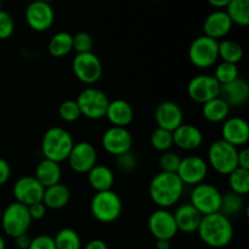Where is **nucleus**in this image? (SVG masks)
<instances>
[{
	"label": "nucleus",
	"mask_w": 249,
	"mask_h": 249,
	"mask_svg": "<svg viewBox=\"0 0 249 249\" xmlns=\"http://www.w3.org/2000/svg\"><path fill=\"white\" fill-rule=\"evenodd\" d=\"M184 190L185 185L175 173L160 172L151 180L148 194L158 208L168 209L181 199Z\"/></svg>",
	"instance_id": "f257e3e1"
},
{
	"label": "nucleus",
	"mask_w": 249,
	"mask_h": 249,
	"mask_svg": "<svg viewBox=\"0 0 249 249\" xmlns=\"http://www.w3.org/2000/svg\"><path fill=\"white\" fill-rule=\"evenodd\" d=\"M197 232L204 245L212 248H224L232 241L233 226L230 218L219 212L202 216Z\"/></svg>",
	"instance_id": "f03ea898"
},
{
	"label": "nucleus",
	"mask_w": 249,
	"mask_h": 249,
	"mask_svg": "<svg viewBox=\"0 0 249 249\" xmlns=\"http://www.w3.org/2000/svg\"><path fill=\"white\" fill-rule=\"evenodd\" d=\"M74 141L70 131L61 126H53L45 131L41 140V153L45 160L61 163L67 160Z\"/></svg>",
	"instance_id": "7ed1b4c3"
},
{
	"label": "nucleus",
	"mask_w": 249,
	"mask_h": 249,
	"mask_svg": "<svg viewBox=\"0 0 249 249\" xmlns=\"http://www.w3.org/2000/svg\"><path fill=\"white\" fill-rule=\"evenodd\" d=\"M91 215L99 223H114L123 212V203L118 195L112 190L96 192L90 202Z\"/></svg>",
	"instance_id": "20e7f679"
},
{
	"label": "nucleus",
	"mask_w": 249,
	"mask_h": 249,
	"mask_svg": "<svg viewBox=\"0 0 249 249\" xmlns=\"http://www.w3.org/2000/svg\"><path fill=\"white\" fill-rule=\"evenodd\" d=\"M237 156L238 148L220 139L209 146L207 163L218 174L229 175L238 167Z\"/></svg>",
	"instance_id": "39448f33"
},
{
	"label": "nucleus",
	"mask_w": 249,
	"mask_h": 249,
	"mask_svg": "<svg viewBox=\"0 0 249 249\" xmlns=\"http://www.w3.org/2000/svg\"><path fill=\"white\" fill-rule=\"evenodd\" d=\"M0 224L9 237H17L19 235L27 233L32 224V218L29 215L28 207L18 202L10 203L4 212H1Z\"/></svg>",
	"instance_id": "423d86ee"
},
{
	"label": "nucleus",
	"mask_w": 249,
	"mask_h": 249,
	"mask_svg": "<svg viewBox=\"0 0 249 249\" xmlns=\"http://www.w3.org/2000/svg\"><path fill=\"white\" fill-rule=\"evenodd\" d=\"M75 101L79 106L82 116L92 121L104 118L109 104L107 95L102 90L92 87L82 90Z\"/></svg>",
	"instance_id": "0eeeda50"
},
{
	"label": "nucleus",
	"mask_w": 249,
	"mask_h": 249,
	"mask_svg": "<svg viewBox=\"0 0 249 249\" xmlns=\"http://www.w3.org/2000/svg\"><path fill=\"white\" fill-rule=\"evenodd\" d=\"M219 41L207 36H199L194 39L189 48V60L195 67L206 70L212 67L219 60Z\"/></svg>",
	"instance_id": "6e6552de"
},
{
	"label": "nucleus",
	"mask_w": 249,
	"mask_h": 249,
	"mask_svg": "<svg viewBox=\"0 0 249 249\" xmlns=\"http://www.w3.org/2000/svg\"><path fill=\"white\" fill-rule=\"evenodd\" d=\"M221 198L223 194L214 185L201 182L192 189L190 203L204 216L220 212Z\"/></svg>",
	"instance_id": "1a4fd4ad"
},
{
	"label": "nucleus",
	"mask_w": 249,
	"mask_h": 249,
	"mask_svg": "<svg viewBox=\"0 0 249 249\" xmlns=\"http://www.w3.org/2000/svg\"><path fill=\"white\" fill-rule=\"evenodd\" d=\"M72 70L77 79L87 85L99 82L104 73L101 60L92 51L77 53L72 61Z\"/></svg>",
	"instance_id": "9d476101"
},
{
	"label": "nucleus",
	"mask_w": 249,
	"mask_h": 249,
	"mask_svg": "<svg viewBox=\"0 0 249 249\" xmlns=\"http://www.w3.org/2000/svg\"><path fill=\"white\" fill-rule=\"evenodd\" d=\"M221 85L211 74H198L187 84V95L197 104H206L220 96Z\"/></svg>",
	"instance_id": "9b49d317"
},
{
	"label": "nucleus",
	"mask_w": 249,
	"mask_h": 249,
	"mask_svg": "<svg viewBox=\"0 0 249 249\" xmlns=\"http://www.w3.org/2000/svg\"><path fill=\"white\" fill-rule=\"evenodd\" d=\"M208 170L209 165L204 158L199 156H187L180 160L177 175L185 186H196L204 182Z\"/></svg>",
	"instance_id": "f8f14e48"
},
{
	"label": "nucleus",
	"mask_w": 249,
	"mask_h": 249,
	"mask_svg": "<svg viewBox=\"0 0 249 249\" xmlns=\"http://www.w3.org/2000/svg\"><path fill=\"white\" fill-rule=\"evenodd\" d=\"M24 17L29 28L36 32H45L53 24L55 11L51 4L41 0H34L27 6Z\"/></svg>",
	"instance_id": "ddd939ff"
},
{
	"label": "nucleus",
	"mask_w": 249,
	"mask_h": 249,
	"mask_svg": "<svg viewBox=\"0 0 249 249\" xmlns=\"http://www.w3.org/2000/svg\"><path fill=\"white\" fill-rule=\"evenodd\" d=\"M147 226L151 235L156 238V241H172L177 236V233L179 232L174 215L168 209L158 208L157 211L152 212L150 218H148Z\"/></svg>",
	"instance_id": "4468645a"
},
{
	"label": "nucleus",
	"mask_w": 249,
	"mask_h": 249,
	"mask_svg": "<svg viewBox=\"0 0 249 249\" xmlns=\"http://www.w3.org/2000/svg\"><path fill=\"white\" fill-rule=\"evenodd\" d=\"M96 148L87 141L74 143L67 158L70 168L78 174H88L96 165Z\"/></svg>",
	"instance_id": "2eb2a0df"
},
{
	"label": "nucleus",
	"mask_w": 249,
	"mask_h": 249,
	"mask_svg": "<svg viewBox=\"0 0 249 249\" xmlns=\"http://www.w3.org/2000/svg\"><path fill=\"white\" fill-rule=\"evenodd\" d=\"M101 143L107 153L114 156V157H118L123 153L131 151L133 135L126 128L111 126L102 135Z\"/></svg>",
	"instance_id": "dca6fc26"
},
{
	"label": "nucleus",
	"mask_w": 249,
	"mask_h": 249,
	"mask_svg": "<svg viewBox=\"0 0 249 249\" xmlns=\"http://www.w3.org/2000/svg\"><path fill=\"white\" fill-rule=\"evenodd\" d=\"M44 191L45 189L41 186L40 182L31 175L19 178L12 187V194L16 202L27 207L43 201Z\"/></svg>",
	"instance_id": "f3484780"
},
{
	"label": "nucleus",
	"mask_w": 249,
	"mask_h": 249,
	"mask_svg": "<svg viewBox=\"0 0 249 249\" xmlns=\"http://www.w3.org/2000/svg\"><path fill=\"white\" fill-rule=\"evenodd\" d=\"M221 140L235 147H245L249 140V125L241 117H229L221 125Z\"/></svg>",
	"instance_id": "a211bd4d"
},
{
	"label": "nucleus",
	"mask_w": 249,
	"mask_h": 249,
	"mask_svg": "<svg viewBox=\"0 0 249 249\" xmlns=\"http://www.w3.org/2000/svg\"><path fill=\"white\" fill-rule=\"evenodd\" d=\"M157 128L174 131L184 123V112L181 107L173 101H163L157 106L155 112Z\"/></svg>",
	"instance_id": "6ab92c4d"
},
{
	"label": "nucleus",
	"mask_w": 249,
	"mask_h": 249,
	"mask_svg": "<svg viewBox=\"0 0 249 249\" xmlns=\"http://www.w3.org/2000/svg\"><path fill=\"white\" fill-rule=\"evenodd\" d=\"M233 24L225 10H215L206 17L203 22L204 36L215 40H223L231 32Z\"/></svg>",
	"instance_id": "aec40b11"
},
{
	"label": "nucleus",
	"mask_w": 249,
	"mask_h": 249,
	"mask_svg": "<svg viewBox=\"0 0 249 249\" xmlns=\"http://www.w3.org/2000/svg\"><path fill=\"white\" fill-rule=\"evenodd\" d=\"M173 141L177 147L184 151H194L203 142V133L194 124L182 123L173 131Z\"/></svg>",
	"instance_id": "412c9836"
},
{
	"label": "nucleus",
	"mask_w": 249,
	"mask_h": 249,
	"mask_svg": "<svg viewBox=\"0 0 249 249\" xmlns=\"http://www.w3.org/2000/svg\"><path fill=\"white\" fill-rule=\"evenodd\" d=\"M173 215L177 223L178 231H181L184 233L197 232L202 215L191 203H184L179 206Z\"/></svg>",
	"instance_id": "4be33fe9"
},
{
	"label": "nucleus",
	"mask_w": 249,
	"mask_h": 249,
	"mask_svg": "<svg viewBox=\"0 0 249 249\" xmlns=\"http://www.w3.org/2000/svg\"><path fill=\"white\" fill-rule=\"evenodd\" d=\"M105 117L108 119L112 126L126 128L134 121L133 106L125 100L116 99L113 101H109Z\"/></svg>",
	"instance_id": "5701e85b"
},
{
	"label": "nucleus",
	"mask_w": 249,
	"mask_h": 249,
	"mask_svg": "<svg viewBox=\"0 0 249 249\" xmlns=\"http://www.w3.org/2000/svg\"><path fill=\"white\" fill-rule=\"evenodd\" d=\"M220 97L225 100L229 106H242L249 99V85L247 80L238 77L237 79L221 85Z\"/></svg>",
	"instance_id": "b1692460"
},
{
	"label": "nucleus",
	"mask_w": 249,
	"mask_h": 249,
	"mask_svg": "<svg viewBox=\"0 0 249 249\" xmlns=\"http://www.w3.org/2000/svg\"><path fill=\"white\" fill-rule=\"evenodd\" d=\"M34 178L40 182L44 189L58 184L61 182V178H62V169H61L60 163L44 158L36 165Z\"/></svg>",
	"instance_id": "393cba45"
},
{
	"label": "nucleus",
	"mask_w": 249,
	"mask_h": 249,
	"mask_svg": "<svg viewBox=\"0 0 249 249\" xmlns=\"http://www.w3.org/2000/svg\"><path fill=\"white\" fill-rule=\"evenodd\" d=\"M88 182L96 192L108 191L114 184V174L107 165L96 164L88 173Z\"/></svg>",
	"instance_id": "a878e982"
},
{
	"label": "nucleus",
	"mask_w": 249,
	"mask_h": 249,
	"mask_svg": "<svg viewBox=\"0 0 249 249\" xmlns=\"http://www.w3.org/2000/svg\"><path fill=\"white\" fill-rule=\"evenodd\" d=\"M71 199V192L66 185L58 184L53 186L46 187L44 191L43 203L45 204L46 208L49 209H62L68 204Z\"/></svg>",
	"instance_id": "bb28decb"
},
{
	"label": "nucleus",
	"mask_w": 249,
	"mask_h": 249,
	"mask_svg": "<svg viewBox=\"0 0 249 249\" xmlns=\"http://www.w3.org/2000/svg\"><path fill=\"white\" fill-rule=\"evenodd\" d=\"M231 107L220 96L202 105V114L211 123H223L230 116Z\"/></svg>",
	"instance_id": "cd10ccee"
},
{
	"label": "nucleus",
	"mask_w": 249,
	"mask_h": 249,
	"mask_svg": "<svg viewBox=\"0 0 249 249\" xmlns=\"http://www.w3.org/2000/svg\"><path fill=\"white\" fill-rule=\"evenodd\" d=\"M73 50V36L68 32H57L49 41V53L53 57L60 58Z\"/></svg>",
	"instance_id": "c85d7f7f"
},
{
	"label": "nucleus",
	"mask_w": 249,
	"mask_h": 249,
	"mask_svg": "<svg viewBox=\"0 0 249 249\" xmlns=\"http://www.w3.org/2000/svg\"><path fill=\"white\" fill-rule=\"evenodd\" d=\"M218 53L219 58H221V61L233 63V65H237L238 62H241L243 55H245V51H243L241 44H238L235 40H231V39H223V40L219 41Z\"/></svg>",
	"instance_id": "c756f323"
},
{
	"label": "nucleus",
	"mask_w": 249,
	"mask_h": 249,
	"mask_svg": "<svg viewBox=\"0 0 249 249\" xmlns=\"http://www.w3.org/2000/svg\"><path fill=\"white\" fill-rule=\"evenodd\" d=\"M225 12L230 17L232 24L247 27L249 24V0H231Z\"/></svg>",
	"instance_id": "7c9ffc66"
},
{
	"label": "nucleus",
	"mask_w": 249,
	"mask_h": 249,
	"mask_svg": "<svg viewBox=\"0 0 249 249\" xmlns=\"http://www.w3.org/2000/svg\"><path fill=\"white\" fill-rule=\"evenodd\" d=\"M229 186L231 192L237 194L240 196H246L249 192V170L236 168L235 170L228 175Z\"/></svg>",
	"instance_id": "2f4dec72"
},
{
	"label": "nucleus",
	"mask_w": 249,
	"mask_h": 249,
	"mask_svg": "<svg viewBox=\"0 0 249 249\" xmlns=\"http://www.w3.org/2000/svg\"><path fill=\"white\" fill-rule=\"evenodd\" d=\"M56 249H82V241L73 229H61L53 237Z\"/></svg>",
	"instance_id": "473e14b6"
},
{
	"label": "nucleus",
	"mask_w": 249,
	"mask_h": 249,
	"mask_svg": "<svg viewBox=\"0 0 249 249\" xmlns=\"http://www.w3.org/2000/svg\"><path fill=\"white\" fill-rule=\"evenodd\" d=\"M243 209V197L237 194L229 191L223 195L221 198V207L220 213H223L226 216H233L241 213Z\"/></svg>",
	"instance_id": "72a5a7b5"
},
{
	"label": "nucleus",
	"mask_w": 249,
	"mask_h": 249,
	"mask_svg": "<svg viewBox=\"0 0 249 249\" xmlns=\"http://www.w3.org/2000/svg\"><path fill=\"white\" fill-rule=\"evenodd\" d=\"M150 142L155 150L160 151V152H167L170 151V148L174 146V141H173V133L168 131L165 129L156 128L152 131L150 136Z\"/></svg>",
	"instance_id": "f704fd0d"
},
{
	"label": "nucleus",
	"mask_w": 249,
	"mask_h": 249,
	"mask_svg": "<svg viewBox=\"0 0 249 249\" xmlns=\"http://www.w3.org/2000/svg\"><path fill=\"white\" fill-rule=\"evenodd\" d=\"M213 77L215 78L219 84L224 85L237 79L240 77V71H238L237 65L221 61L220 63L216 65Z\"/></svg>",
	"instance_id": "c9c22d12"
},
{
	"label": "nucleus",
	"mask_w": 249,
	"mask_h": 249,
	"mask_svg": "<svg viewBox=\"0 0 249 249\" xmlns=\"http://www.w3.org/2000/svg\"><path fill=\"white\" fill-rule=\"evenodd\" d=\"M58 116L66 123H73L82 117L79 106L75 100H66L58 107Z\"/></svg>",
	"instance_id": "e433bc0d"
},
{
	"label": "nucleus",
	"mask_w": 249,
	"mask_h": 249,
	"mask_svg": "<svg viewBox=\"0 0 249 249\" xmlns=\"http://www.w3.org/2000/svg\"><path fill=\"white\" fill-rule=\"evenodd\" d=\"M94 39L87 32H78L73 36V50L77 53H91Z\"/></svg>",
	"instance_id": "4c0bfd02"
},
{
	"label": "nucleus",
	"mask_w": 249,
	"mask_h": 249,
	"mask_svg": "<svg viewBox=\"0 0 249 249\" xmlns=\"http://www.w3.org/2000/svg\"><path fill=\"white\" fill-rule=\"evenodd\" d=\"M180 160H181V158H180V156L178 153L172 152V151H167V152H163L162 156H160V167L162 169V172L175 173L177 174Z\"/></svg>",
	"instance_id": "58836bf2"
},
{
	"label": "nucleus",
	"mask_w": 249,
	"mask_h": 249,
	"mask_svg": "<svg viewBox=\"0 0 249 249\" xmlns=\"http://www.w3.org/2000/svg\"><path fill=\"white\" fill-rule=\"evenodd\" d=\"M15 21L14 17L7 11L0 10V40H6L14 34Z\"/></svg>",
	"instance_id": "ea45409f"
},
{
	"label": "nucleus",
	"mask_w": 249,
	"mask_h": 249,
	"mask_svg": "<svg viewBox=\"0 0 249 249\" xmlns=\"http://www.w3.org/2000/svg\"><path fill=\"white\" fill-rule=\"evenodd\" d=\"M136 165H138V160H136V156L134 155L131 151L123 153V155L117 157V167H118V169L122 170V172H133L136 168Z\"/></svg>",
	"instance_id": "a19ab883"
},
{
	"label": "nucleus",
	"mask_w": 249,
	"mask_h": 249,
	"mask_svg": "<svg viewBox=\"0 0 249 249\" xmlns=\"http://www.w3.org/2000/svg\"><path fill=\"white\" fill-rule=\"evenodd\" d=\"M28 249H56L53 237L49 235H39L32 238Z\"/></svg>",
	"instance_id": "79ce46f5"
},
{
	"label": "nucleus",
	"mask_w": 249,
	"mask_h": 249,
	"mask_svg": "<svg viewBox=\"0 0 249 249\" xmlns=\"http://www.w3.org/2000/svg\"><path fill=\"white\" fill-rule=\"evenodd\" d=\"M28 212L32 220H41L43 218H45L48 208H46L43 202H36V203L28 206Z\"/></svg>",
	"instance_id": "37998d69"
},
{
	"label": "nucleus",
	"mask_w": 249,
	"mask_h": 249,
	"mask_svg": "<svg viewBox=\"0 0 249 249\" xmlns=\"http://www.w3.org/2000/svg\"><path fill=\"white\" fill-rule=\"evenodd\" d=\"M10 177H11V168H10V164L4 158H0V186L6 184L9 181Z\"/></svg>",
	"instance_id": "c03bdc74"
},
{
	"label": "nucleus",
	"mask_w": 249,
	"mask_h": 249,
	"mask_svg": "<svg viewBox=\"0 0 249 249\" xmlns=\"http://www.w3.org/2000/svg\"><path fill=\"white\" fill-rule=\"evenodd\" d=\"M237 164L238 168L249 170V150L247 147H242L241 150H238Z\"/></svg>",
	"instance_id": "a18cd8bd"
},
{
	"label": "nucleus",
	"mask_w": 249,
	"mask_h": 249,
	"mask_svg": "<svg viewBox=\"0 0 249 249\" xmlns=\"http://www.w3.org/2000/svg\"><path fill=\"white\" fill-rule=\"evenodd\" d=\"M15 240V245L18 249H28L29 245H31L32 238L29 237L27 233H23V235H19L17 237L14 238Z\"/></svg>",
	"instance_id": "49530a36"
},
{
	"label": "nucleus",
	"mask_w": 249,
	"mask_h": 249,
	"mask_svg": "<svg viewBox=\"0 0 249 249\" xmlns=\"http://www.w3.org/2000/svg\"><path fill=\"white\" fill-rule=\"evenodd\" d=\"M84 249H108V246L106 245V242L100 238H95V240L89 241V242L85 245Z\"/></svg>",
	"instance_id": "de8ad7c7"
},
{
	"label": "nucleus",
	"mask_w": 249,
	"mask_h": 249,
	"mask_svg": "<svg viewBox=\"0 0 249 249\" xmlns=\"http://www.w3.org/2000/svg\"><path fill=\"white\" fill-rule=\"evenodd\" d=\"M207 1H208V4L211 5V6L215 7V9L218 10H223L228 6L229 2H230L231 0H207Z\"/></svg>",
	"instance_id": "09e8293b"
},
{
	"label": "nucleus",
	"mask_w": 249,
	"mask_h": 249,
	"mask_svg": "<svg viewBox=\"0 0 249 249\" xmlns=\"http://www.w3.org/2000/svg\"><path fill=\"white\" fill-rule=\"evenodd\" d=\"M156 248L157 249H170V241L157 240L156 241Z\"/></svg>",
	"instance_id": "8fccbe9b"
},
{
	"label": "nucleus",
	"mask_w": 249,
	"mask_h": 249,
	"mask_svg": "<svg viewBox=\"0 0 249 249\" xmlns=\"http://www.w3.org/2000/svg\"><path fill=\"white\" fill-rule=\"evenodd\" d=\"M0 249H6V243H5V240L1 235H0Z\"/></svg>",
	"instance_id": "3c124183"
},
{
	"label": "nucleus",
	"mask_w": 249,
	"mask_h": 249,
	"mask_svg": "<svg viewBox=\"0 0 249 249\" xmlns=\"http://www.w3.org/2000/svg\"><path fill=\"white\" fill-rule=\"evenodd\" d=\"M41 1H45V2H48V4H51V2L56 1V0H41Z\"/></svg>",
	"instance_id": "603ef678"
},
{
	"label": "nucleus",
	"mask_w": 249,
	"mask_h": 249,
	"mask_svg": "<svg viewBox=\"0 0 249 249\" xmlns=\"http://www.w3.org/2000/svg\"><path fill=\"white\" fill-rule=\"evenodd\" d=\"M0 10H1V0H0Z\"/></svg>",
	"instance_id": "864d4df0"
},
{
	"label": "nucleus",
	"mask_w": 249,
	"mask_h": 249,
	"mask_svg": "<svg viewBox=\"0 0 249 249\" xmlns=\"http://www.w3.org/2000/svg\"><path fill=\"white\" fill-rule=\"evenodd\" d=\"M0 216H1V211H0Z\"/></svg>",
	"instance_id": "5fc2aeb1"
}]
</instances>
